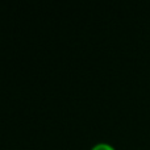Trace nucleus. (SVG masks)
<instances>
[{"mask_svg": "<svg viewBox=\"0 0 150 150\" xmlns=\"http://www.w3.org/2000/svg\"><path fill=\"white\" fill-rule=\"evenodd\" d=\"M92 150H115V148H112L108 144H98L96 146H93Z\"/></svg>", "mask_w": 150, "mask_h": 150, "instance_id": "obj_1", "label": "nucleus"}]
</instances>
